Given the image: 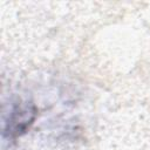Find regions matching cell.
Listing matches in <instances>:
<instances>
[{"instance_id": "cell-1", "label": "cell", "mask_w": 150, "mask_h": 150, "mask_svg": "<svg viewBox=\"0 0 150 150\" xmlns=\"http://www.w3.org/2000/svg\"><path fill=\"white\" fill-rule=\"evenodd\" d=\"M33 118L34 112L28 108H15L7 122L8 128L6 129V131L9 132V135H18L20 134V131H23L29 125V123H32L30 121H33Z\"/></svg>"}]
</instances>
